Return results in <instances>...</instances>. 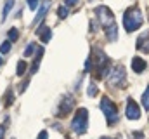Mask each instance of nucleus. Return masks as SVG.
<instances>
[{
    "mask_svg": "<svg viewBox=\"0 0 149 139\" xmlns=\"http://www.w3.org/2000/svg\"><path fill=\"white\" fill-rule=\"evenodd\" d=\"M33 51H35V44H30V45L24 49V56H31V54H33Z\"/></svg>",
    "mask_w": 149,
    "mask_h": 139,
    "instance_id": "nucleus-19",
    "label": "nucleus"
},
{
    "mask_svg": "<svg viewBox=\"0 0 149 139\" xmlns=\"http://www.w3.org/2000/svg\"><path fill=\"white\" fill-rule=\"evenodd\" d=\"M57 12H59V18H61V19H64V18L68 16V7H59V11H57Z\"/></svg>",
    "mask_w": 149,
    "mask_h": 139,
    "instance_id": "nucleus-18",
    "label": "nucleus"
},
{
    "mask_svg": "<svg viewBox=\"0 0 149 139\" xmlns=\"http://www.w3.org/2000/svg\"><path fill=\"white\" fill-rule=\"evenodd\" d=\"M95 92H97L95 84H90V87H88V96H90V98H94V96H95Z\"/></svg>",
    "mask_w": 149,
    "mask_h": 139,
    "instance_id": "nucleus-20",
    "label": "nucleus"
},
{
    "mask_svg": "<svg viewBox=\"0 0 149 139\" xmlns=\"http://www.w3.org/2000/svg\"><path fill=\"white\" fill-rule=\"evenodd\" d=\"M24 71H26V63H24V61H19V63H17V71H16L17 77H23Z\"/></svg>",
    "mask_w": 149,
    "mask_h": 139,
    "instance_id": "nucleus-14",
    "label": "nucleus"
},
{
    "mask_svg": "<svg viewBox=\"0 0 149 139\" xmlns=\"http://www.w3.org/2000/svg\"><path fill=\"white\" fill-rule=\"evenodd\" d=\"M12 7H14V0H7L5 5H3V11H2V21L7 19V16H9V12H10Z\"/></svg>",
    "mask_w": 149,
    "mask_h": 139,
    "instance_id": "nucleus-11",
    "label": "nucleus"
},
{
    "mask_svg": "<svg viewBox=\"0 0 149 139\" xmlns=\"http://www.w3.org/2000/svg\"><path fill=\"white\" fill-rule=\"evenodd\" d=\"M49 138V134H47V131H42L40 134H38V139H47Z\"/></svg>",
    "mask_w": 149,
    "mask_h": 139,
    "instance_id": "nucleus-23",
    "label": "nucleus"
},
{
    "mask_svg": "<svg viewBox=\"0 0 149 139\" xmlns=\"http://www.w3.org/2000/svg\"><path fill=\"white\" fill-rule=\"evenodd\" d=\"M87 122H88V111L85 108H80L76 113H74L73 120H71V129H73L76 134H85L87 132Z\"/></svg>",
    "mask_w": 149,
    "mask_h": 139,
    "instance_id": "nucleus-2",
    "label": "nucleus"
},
{
    "mask_svg": "<svg viewBox=\"0 0 149 139\" xmlns=\"http://www.w3.org/2000/svg\"><path fill=\"white\" fill-rule=\"evenodd\" d=\"M137 49H141L142 52L149 54V32L142 33L139 38H137Z\"/></svg>",
    "mask_w": 149,
    "mask_h": 139,
    "instance_id": "nucleus-7",
    "label": "nucleus"
},
{
    "mask_svg": "<svg viewBox=\"0 0 149 139\" xmlns=\"http://www.w3.org/2000/svg\"><path fill=\"white\" fill-rule=\"evenodd\" d=\"M5 98H7L5 104H7V106H10V104H12V91H7V96H5Z\"/></svg>",
    "mask_w": 149,
    "mask_h": 139,
    "instance_id": "nucleus-21",
    "label": "nucleus"
},
{
    "mask_svg": "<svg viewBox=\"0 0 149 139\" xmlns=\"http://www.w3.org/2000/svg\"><path fill=\"white\" fill-rule=\"evenodd\" d=\"M142 21H144V18H142V12H141V9H139L137 5L127 9L125 14H123V26H125V30H127L128 33H132V32H135L137 28H141Z\"/></svg>",
    "mask_w": 149,
    "mask_h": 139,
    "instance_id": "nucleus-1",
    "label": "nucleus"
},
{
    "mask_svg": "<svg viewBox=\"0 0 149 139\" xmlns=\"http://www.w3.org/2000/svg\"><path fill=\"white\" fill-rule=\"evenodd\" d=\"M142 104H144V108L149 111V87L146 89V92L142 94Z\"/></svg>",
    "mask_w": 149,
    "mask_h": 139,
    "instance_id": "nucleus-15",
    "label": "nucleus"
},
{
    "mask_svg": "<svg viewBox=\"0 0 149 139\" xmlns=\"http://www.w3.org/2000/svg\"><path fill=\"white\" fill-rule=\"evenodd\" d=\"M127 82V71L123 66H114V68L109 70L108 73V84L109 85H114V87H123Z\"/></svg>",
    "mask_w": 149,
    "mask_h": 139,
    "instance_id": "nucleus-3",
    "label": "nucleus"
},
{
    "mask_svg": "<svg viewBox=\"0 0 149 139\" xmlns=\"http://www.w3.org/2000/svg\"><path fill=\"white\" fill-rule=\"evenodd\" d=\"M37 33L40 35V40L45 44V42H49L50 38H52V32H50V28H47V26H40V30H37Z\"/></svg>",
    "mask_w": 149,
    "mask_h": 139,
    "instance_id": "nucleus-10",
    "label": "nucleus"
},
{
    "mask_svg": "<svg viewBox=\"0 0 149 139\" xmlns=\"http://www.w3.org/2000/svg\"><path fill=\"white\" fill-rule=\"evenodd\" d=\"M146 61L144 59H141V58H134L132 59V70L135 71V73H142L144 70H146Z\"/></svg>",
    "mask_w": 149,
    "mask_h": 139,
    "instance_id": "nucleus-9",
    "label": "nucleus"
},
{
    "mask_svg": "<svg viewBox=\"0 0 149 139\" xmlns=\"http://www.w3.org/2000/svg\"><path fill=\"white\" fill-rule=\"evenodd\" d=\"M37 4H38V0H28V7L30 9H37Z\"/></svg>",
    "mask_w": 149,
    "mask_h": 139,
    "instance_id": "nucleus-22",
    "label": "nucleus"
},
{
    "mask_svg": "<svg viewBox=\"0 0 149 139\" xmlns=\"http://www.w3.org/2000/svg\"><path fill=\"white\" fill-rule=\"evenodd\" d=\"M42 56H43V49L40 47V49L37 51V58H35V61H33V66H31V73H37V71H38V65H40Z\"/></svg>",
    "mask_w": 149,
    "mask_h": 139,
    "instance_id": "nucleus-12",
    "label": "nucleus"
},
{
    "mask_svg": "<svg viewBox=\"0 0 149 139\" xmlns=\"http://www.w3.org/2000/svg\"><path fill=\"white\" fill-rule=\"evenodd\" d=\"M17 37H19V32H17L16 28L9 30V42H14V40H17Z\"/></svg>",
    "mask_w": 149,
    "mask_h": 139,
    "instance_id": "nucleus-16",
    "label": "nucleus"
},
{
    "mask_svg": "<svg viewBox=\"0 0 149 139\" xmlns=\"http://www.w3.org/2000/svg\"><path fill=\"white\" fill-rule=\"evenodd\" d=\"M0 66H2V56H0Z\"/></svg>",
    "mask_w": 149,
    "mask_h": 139,
    "instance_id": "nucleus-26",
    "label": "nucleus"
},
{
    "mask_svg": "<svg viewBox=\"0 0 149 139\" xmlns=\"http://www.w3.org/2000/svg\"><path fill=\"white\" fill-rule=\"evenodd\" d=\"M101 110H102V113L106 115L108 125H113V124L118 122V110H116V104H113V101H109L108 98H102V99H101Z\"/></svg>",
    "mask_w": 149,
    "mask_h": 139,
    "instance_id": "nucleus-4",
    "label": "nucleus"
},
{
    "mask_svg": "<svg viewBox=\"0 0 149 139\" xmlns=\"http://www.w3.org/2000/svg\"><path fill=\"white\" fill-rule=\"evenodd\" d=\"M49 7H50V0H47V2H45V4L42 5V9L38 11V16L35 18V23H38V21H40V19H42V18H43V16L47 14V11H49Z\"/></svg>",
    "mask_w": 149,
    "mask_h": 139,
    "instance_id": "nucleus-13",
    "label": "nucleus"
},
{
    "mask_svg": "<svg viewBox=\"0 0 149 139\" xmlns=\"http://www.w3.org/2000/svg\"><path fill=\"white\" fill-rule=\"evenodd\" d=\"M78 0H66V7H70V5H74Z\"/></svg>",
    "mask_w": 149,
    "mask_h": 139,
    "instance_id": "nucleus-24",
    "label": "nucleus"
},
{
    "mask_svg": "<svg viewBox=\"0 0 149 139\" xmlns=\"http://www.w3.org/2000/svg\"><path fill=\"white\" fill-rule=\"evenodd\" d=\"M71 108H73V99H71V98H64V99H63V104H61V108H59L61 117L68 115V113L71 111Z\"/></svg>",
    "mask_w": 149,
    "mask_h": 139,
    "instance_id": "nucleus-8",
    "label": "nucleus"
},
{
    "mask_svg": "<svg viewBox=\"0 0 149 139\" xmlns=\"http://www.w3.org/2000/svg\"><path fill=\"white\" fill-rule=\"evenodd\" d=\"M95 14H97V18H99V23H101V26L106 30L108 26H111L114 25V16L111 14V11L106 7V5H101V7H97L95 9Z\"/></svg>",
    "mask_w": 149,
    "mask_h": 139,
    "instance_id": "nucleus-5",
    "label": "nucleus"
},
{
    "mask_svg": "<svg viewBox=\"0 0 149 139\" xmlns=\"http://www.w3.org/2000/svg\"><path fill=\"white\" fill-rule=\"evenodd\" d=\"M9 51H10V42L7 40V42H3V44L0 45V52H2V54H7Z\"/></svg>",
    "mask_w": 149,
    "mask_h": 139,
    "instance_id": "nucleus-17",
    "label": "nucleus"
},
{
    "mask_svg": "<svg viewBox=\"0 0 149 139\" xmlns=\"http://www.w3.org/2000/svg\"><path fill=\"white\" fill-rule=\"evenodd\" d=\"M3 138V127H2V125H0V139Z\"/></svg>",
    "mask_w": 149,
    "mask_h": 139,
    "instance_id": "nucleus-25",
    "label": "nucleus"
},
{
    "mask_svg": "<svg viewBox=\"0 0 149 139\" xmlns=\"http://www.w3.org/2000/svg\"><path fill=\"white\" fill-rule=\"evenodd\" d=\"M101 139H111V138H101Z\"/></svg>",
    "mask_w": 149,
    "mask_h": 139,
    "instance_id": "nucleus-27",
    "label": "nucleus"
},
{
    "mask_svg": "<svg viewBox=\"0 0 149 139\" xmlns=\"http://www.w3.org/2000/svg\"><path fill=\"white\" fill-rule=\"evenodd\" d=\"M125 115H127V118H130V120H139V118H141V108H139V104L135 103L132 98L127 99V110H125Z\"/></svg>",
    "mask_w": 149,
    "mask_h": 139,
    "instance_id": "nucleus-6",
    "label": "nucleus"
}]
</instances>
